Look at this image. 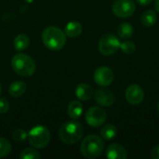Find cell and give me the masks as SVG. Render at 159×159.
Here are the masks:
<instances>
[{
  "instance_id": "52a82bcc",
  "label": "cell",
  "mask_w": 159,
  "mask_h": 159,
  "mask_svg": "<svg viewBox=\"0 0 159 159\" xmlns=\"http://www.w3.org/2000/svg\"><path fill=\"white\" fill-rule=\"evenodd\" d=\"M112 10L119 18H128L135 12L136 5L132 0H116L113 4Z\"/></svg>"
},
{
  "instance_id": "3957f363",
  "label": "cell",
  "mask_w": 159,
  "mask_h": 159,
  "mask_svg": "<svg viewBox=\"0 0 159 159\" xmlns=\"http://www.w3.org/2000/svg\"><path fill=\"white\" fill-rule=\"evenodd\" d=\"M104 149V143L102 139L95 134H90L85 137L80 145L81 154L87 158L99 157Z\"/></svg>"
},
{
  "instance_id": "277c9868",
  "label": "cell",
  "mask_w": 159,
  "mask_h": 159,
  "mask_svg": "<svg viewBox=\"0 0 159 159\" xmlns=\"http://www.w3.org/2000/svg\"><path fill=\"white\" fill-rule=\"evenodd\" d=\"M12 69L20 76L28 77L34 75L35 71V62L28 55L20 53L15 55L11 60Z\"/></svg>"
},
{
  "instance_id": "7c38bea8",
  "label": "cell",
  "mask_w": 159,
  "mask_h": 159,
  "mask_svg": "<svg viewBox=\"0 0 159 159\" xmlns=\"http://www.w3.org/2000/svg\"><path fill=\"white\" fill-rule=\"evenodd\" d=\"M106 157L109 159H127L128 152L121 144L114 143L106 149Z\"/></svg>"
},
{
  "instance_id": "ac0fdd59",
  "label": "cell",
  "mask_w": 159,
  "mask_h": 159,
  "mask_svg": "<svg viewBox=\"0 0 159 159\" xmlns=\"http://www.w3.org/2000/svg\"><path fill=\"white\" fill-rule=\"evenodd\" d=\"M134 32V29L132 27V25L129 22H123L121 24H119L118 28H117V34L121 38L124 39H129V37L132 36Z\"/></svg>"
},
{
  "instance_id": "d4e9b609",
  "label": "cell",
  "mask_w": 159,
  "mask_h": 159,
  "mask_svg": "<svg viewBox=\"0 0 159 159\" xmlns=\"http://www.w3.org/2000/svg\"><path fill=\"white\" fill-rule=\"evenodd\" d=\"M9 109V103L6 98H0V114L4 115L6 114Z\"/></svg>"
},
{
  "instance_id": "7402d4cb",
  "label": "cell",
  "mask_w": 159,
  "mask_h": 159,
  "mask_svg": "<svg viewBox=\"0 0 159 159\" xmlns=\"http://www.w3.org/2000/svg\"><path fill=\"white\" fill-rule=\"evenodd\" d=\"M40 157L41 156L39 155V153L32 148L24 149L20 155V158L21 159H39Z\"/></svg>"
},
{
  "instance_id": "ba28073f",
  "label": "cell",
  "mask_w": 159,
  "mask_h": 159,
  "mask_svg": "<svg viewBox=\"0 0 159 159\" xmlns=\"http://www.w3.org/2000/svg\"><path fill=\"white\" fill-rule=\"evenodd\" d=\"M106 113L104 110L98 106L90 107L86 113V121L87 123L94 128L101 127L106 121Z\"/></svg>"
},
{
  "instance_id": "4fadbf2b",
  "label": "cell",
  "mask_w": 159,
  "mask_h": 159,
  "mask_svg": "<svg viewBox=\"0 0 159 159\" xmlns=\"http://www.w3.org/2000/svg\"><path fill=\"white\" fill-rule=\"evenodd\" d=\"M75 95L81 101H89L93 96V89L89 84L81 83L76 87Z\"/></svg>"
},
{
  "instance_id": "6da1fadb",
  "label": "cell",
  "mask_w": 159,
  "mask_h": 159,
  "mask_svg": "<svg viewBox=\"0 0 159 159\" xmlns=\"http://www.w3.org/2000/svg\"><path fill=\"white\" fill-rule=\"evenodd\" d=\"M43 44L50 50H61L66 44V34L55 26L47 27L42 34Z\"/></svg>"
},
{
  "instance_id": "cb8c5ba5",
  "label": "cell",
  "mask_w": 159,
  "mask_h": 159,
  "mask_svg": "<svg viewBox=\"0 0 159 159\" xmlns=\"http://www.w3.org/2000/svg\"><path fill=\"white\" fill-rule=\"evenodd\" d=\"M27 137H28L27 132L22 129H17L12 133V138L17 142H23V141H25V139Z\"/></svg>"
},
{
  "instance_id": "f1b7e54d",
  "label": "cell",
  "mask_w": 159,
  "mask_h": 159,
  "mask_svg": "<svg viewBox=\"0 0 159 159\" xmlns=\"http://www.w3.org/2000/svg\"><path fill=\"white\" fill-rule=\"evenodd\" d=\"M1 90H2V89H1V85H0V93H1Z\"/></svg>"
},
{
  "instance_id": "e0dca14e",
  "label": "cell",
  "mask_w": 159,
  "mask_h": 159,
  "mask_svg": "<svg viewBox=\"0 0 159 159\" xmlns=\"http://www.w3.org/2000/svg\"><path fill=\"white\" fill-rule=\"evenodd\" d=\"M116 133H117V129L113 124H106L101 129L102 138L104 140H107V141L114 139L116 136Z\"/></svg>"
},
{
  "instance_id": "30bf717a",
  "label": "cell",
  "mask_w": 159,
  "mask_h": 159,
  "mask_svg": "<svg viewBox=\"0 0 159 159\" xmlns=\"http://www.w3.org/2000/svg\"><path fill=\"white\" fill-rule=\"evenodd\" d=\"M126 100L131 105H138L140 104L144 99V92L143 89L137 84H132L128 87L126 93Z\"/></svg>"
},
{
  "instance_id": "484cf974",
  "label": "cell",
  "mask_w": 159,
  "mask_h": 159,
  "mask_svg": "<svg viewBox=\"0 0 159 159\" xmlns=\"http://www.w3.org/2000/svg\"><path fill=\"white\" fill-rule=\"evenodd\" d=\"M151 157L153 159H159V144L156 145L151 153Z\"/></svg>"
},
{
  "instance_id": "8992f818",
  "label": "cell",
  "mask_w": 159,
  "mask_h": 159,
  "mask_svg": "<svg viewBox=\"0 0 159 159\" xmlns=\"http://www.w3.org/2000/svg\"><path fill=\"white\" fill-rule=\"evenodd\" d=\"M98 48L102 55L111 56L116 53L120 48V41L116 35L112 34H106L101 37Z\"/></svg>"
},
{
  "instance_id": "9c48e42d",
  "label": "cell",
  "mask_w": 159,
  "mask_h": 159,
  "mask_svg": "<svg viewBox=\"0 0 159 159\" xmlns=\"http://www.w3.org/2000/svg\"><path fill=\"white\" fill-rule=\"evenodd\" d=\"M93 77L97 85L101 87H107L114 81L115 75H114V72L110 68L102 66V67H99L94 72Z\"/></svg>"
},
{
  "instance_id": "f546056e",
  "label": "cell",
  "mask_w": 159,
  "mask_h": 159,
  "mask_svg": "<svg viewBox=\"0 0 159 159\" xmlns=\"http://www.w3.org/2000/svg\"><path fill=\"white\" fill-rule=\"evenodd\" d=\"M157 108H158V111H159V102H158V104H157Z\"/></svg>"
},
{
  "instance_id": "83f0119b",
  "label": "cell",
  "mask_w": 159,
  "mask_h": 159,
  "mask_svg": "<svg viewBox=\"0 0 159 159\" xmlns=\"http://www.w3.org/2000/svg\"><path fill=\"white\" fill-rule=\"evenodd\" d=\"M155 7L157 9V11L159 13V0H156V3H155Z\"/></svg>"
},
{
  "instance_id": "5b68a950",
  "label": "cell",
  "mask_w": 159,
  "mask_h": 159,
  "mask_svg": "<svg viewBox=\"0 0 159 159\" xmlns=\"http://www.w3.org/2000/svg\"><path fill=\"white\" fill-rule=\"evenodd\" d=\"M27 138L33 147L42 149L49 143L50 132L44 126H36L30 130Z\"/></svg>"
},
{
  "instance_id": "603a6c76",
  "label": "cell",
  "mask_w": 159,
  "mask_h": 159,
  "mask_svg": "<svg viewBox=\"0 0 159 159\" xmlns=\"http://www.w3.org/2000/svg\"><path fill=\"white\" fill-rule=\"evenodd\" d=\"M120 49L126 54H131L136 50V46L132 41H124L120 43Z\"/></svg>"
},
{
  "instance_id": "8fae6325",
  "label": "cell",
  "mask_w": 159,
  "mask_h": 159,
  "mask_svg": "<svg viewBox=\"0 0 159 159\" xmlns=\"http://www.w3.org/2000/svg\"><path fill=\"white\" fill-rule=\"evenodd\" d=\"M94 97L96 102L103 107H110L115 102L114 94L107 89H98L95 92Z\"/></svg>"
},
{
  "instance_id": "7a4b0ae2",
  "label": "cell",
  "mask_w": 159,
  "mask_h": 159,
  "mask_svg": "<svg viewBox=\"0 0 159 159\" xmlns=\"http://www.w3.org/2000/svg\"><path fill=\"white\" fill-rule=\"evenodd\" d=\"M83 134L84 128L76 121H67L59 129V138L66 144L76 143L81 140Z\"/></svg>"
},
{
  "instance_id": "9a60e30c",
  "label": "cell",
  "mask_w": 159,
  "mask_h": 159,
  "mask_svg": "<svg viewBox=\"0 0 159 159\" xmlns=\"http://www.w3.org/2000/svg\"><path fill=\"white\" fill-rule=\"evenodd\" d=\"M83 113V105L78 101H72L67 107V114L71 118L76 119L81 116Z\"/></svg>"
},
{
  "instance_id": "ffe728a7",
  "label": "cell",
  "mask_w": 159,
  "mask_h": 159,
  "mask_svg": "<svg viewBox=\"0 0 159 159\" xmlns=\"http://www.w3.org/2000/svg\"><path fill=\"white\" fill-rule=\"evenodd\" d=\"M29 43H30V39L24 34H18L14 39V47L19 51L26 49L29 46Z\"/></svg>"
},
{
  "instance_id": "2e32d148",
  "label": "cell",
  "mask_w": 159,
  "mask_h": 159,
  "mask_svg": "<svg viewBox=\"0 0 159 159\" xmlns=\"http://www.w3.org/2000/svg\"><path fill=\"white\" fill-rule=\"evenodd\" d=\"M64 33L69 37H77L82 33V25L78 21H70L65 26Z\"/></svg>"
},
{
  "instance_id": "5bb4252c",
  "label": "cell",
  "mask_w": 159,
  "mask_h": 159,
  "mask_svg": "<svg viewBox=\"0 0 159 159\" xmlns=\"http://www.w3.org/2000/svg\"><path fill=\"white\" fill-rule=\"evenodd\" d=\"M26 84L22 81H15L10 84L8 88V93L15 98L22 96L26 91Z\"/></svg>"
},
{
  "instance_id": "44dd1931",
  "label": "cell",
  "mask_w": 159,
  "mask_h": 159,
  "mask_svg": "<svg viewBox=\"0 0 159 159\" xmlns=\"http://www.w3.org/2000/svg\"><path fill=\"white\" fill-rule=\"evenodd\" d=\"M11 152V144L5 138H0V158L8 156Z\"/></svg>"
},
{
  "instance_id": "4316f807",
  "label": "cell",
  "mask_w": 159,
  "mask_h": 159,
  "mask_svg": "<svg viewBox=\"0 0 159 159\" xmlns=\"http://www.w3.org/2000/svg\"><path fill=\"white\" fill-rule=\"evenodd\" d=\"M138 4H140L141 6H148L152 3L153 0H136Z\"/></svg>"
},
{
  "instance_id": "d6986e66",
  "label": "cell",
  "mask_w": 159,
  "mask_h": 159,
  "mask_svg": "<svg viewBox=\"0 0 159 159\" xmlns=\"http://www.w3.org/2000/svg\"><path fill=\"white\" fill-rule=\"evenodd\" d=\"M142 22L144 26L146 27H151L153 26L156 22H157V16L156 14V12L154 10H146L143 13L142 15Z\"/></svg>"
}]
</instances>
